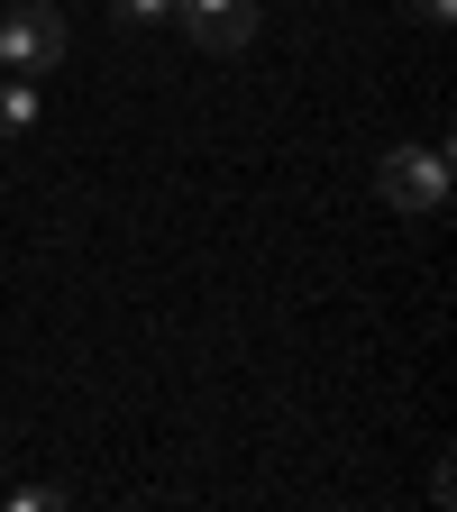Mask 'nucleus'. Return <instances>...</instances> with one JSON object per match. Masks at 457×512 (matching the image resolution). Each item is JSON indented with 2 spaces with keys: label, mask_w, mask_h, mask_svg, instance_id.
<instances>
[{
  "label": "nucleus",
  "mask_w": 457,
  "mask_h": 512,
  "mask_svg": "<svg viewBox=\"0 0 457 512\" xmlns=\"http://www.w3.org/2000/svg\"><path fill=\"white\" fill-rule=\"evenodd\" d=\"M55 503H64V485H19L10 494V512H55Z\"/></svg>",
  "instance_id": "nucleus-6"
},
{
  "label": "nucleus",
  "mask_w": 457,
  "mask_h": 512,
  "mask_svg": "<svg viewBox=\"0 0 457 512\" xmlns=\"http://www.w3.org/2000/svg\"><path fill=\"white\" fill-rule=\"evenodd\" d=\"M412 19H430V28H448V19H457V0H412Z\"/></svg>",
  "instance_id": "nucleus-7"
},
{
  "label": "nucleus",
  "mask_w": 457,
  "mask_h": 512,
  "mask_svg": "<svg viewBox=\"0 0 457 512\" xmlns=\"http://www.w3.org/2000/svg\"><path fill=\"white\" fill-rule=\"evenodd\" d=\"M375 192L403 220H439L448 211V147H394V156H375Z\"/></svg>",
  "instance_id": "nucleus-1"
},
{
  "label": "nucleus",
  "mask_w": 457,
  "mask_h": 512,
  "mask_svg": "<svg viewBox=\"0 0 457 512\" xmlns=\"http://www.w3.org/2000/svg\"><path fill=\"white\" fill-rule=\"evenodd\" d=\"M55 55H64V10L10 0V10H0V64H10V74H46Z\"/></svg>",
  "instance_id": "nucleus-2"
},
{
  "label": "nucleus",
  "mask_w": 457,
  "mask_h": 512,
  "mask_svg": "<svg viewBox=\"0 0 457 512\" xmlns=\"http://www.w3.org/2000/svg\"><path fill=\"white\" fill-rule=\"evenodd\" d=\"M110 10H119V28H165L174 0H110Z\"/></svg>",
  "instance_id": "nucleus-5"
},
{
  "label": "nucleus",
  "mask_w": 457,
  "mask_h": 512,
  "mask_svg": "<svg viewBox=\"0 0 457 512\" xmlns=\"http://www.w3.org/2000/svg\"><path fill=\"white\" fill-rule=\"evenodd\" d=\"M174 19L192 46H211V55H238L256 37V0H174Z\"/></svg>",
  "instance_id": "nucleus-3"
},
{
  "label": "nucleus",
  "mask_w": 457,
  "mask_h": 512,
  "mask_svg": "<svg viewBox=\"0 0 457 512\" xmlns=\"http://www.w3.org/2000/svg\"><path fill=\"white\" fill-rule=\"evenodd\" d=\"M28 128H37V74L0 64V138H28Z\"/></svg>",
  "instance_id": "nucleus-4"
}]
</instances>
